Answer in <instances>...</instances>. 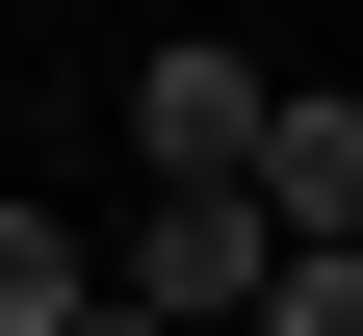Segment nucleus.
Segmentation results:
<instances>
[{"label":"nucleus","mask_w":363,"mask_h":336,"mask_svg":"<svg viewBox=\"0 0 363 336\" xmlns=\"http://www.w3.org/2000/svg\"><path fill=\"white\" fill-rule=\"evenodd\" d=\"M259 233H286V259H363V104H259Z\"/></svg>","instance_id":"obj_3"},{"label":"nucleus","mask_w":363,"mask_h":336,"mask_svg":"<svg viewBox=\"0 0 363 336\" xmlns=\"http://www.w3.org/2000/svg\"><path fill=\"white\" fill-rule=\"evenodd\" d=\"M78 336H156V311H130V284H104V311H78Z\"/></svg>","instance_id":"obj_6"},{"label":"nucleus","mask_w":363,"mask_h":336,"mask_svg":"<svg viewBox=\"0 0 363 336\" xmlns=\"http://www.w3.org/2000/svg\"><path fill=\"white\" fill-rule=\"evenodd\" d=\"M259 104H286L259 52H130V156H156V207H259Z\"/></svg>","instance_id":"obj_1"},{"label":"nucleus","mask_w":363,"mask_h":336,"mask_svg":"<svg viewBox=\"0 0 363 336\" xmlns=\"http://www.w3.org/2000/svg\"><path fill=\"white\" fill-rule=\"evenodd\" d=\"M259 336H363V259H286V284H259Z\"/></svg>","instance_id":"obj_5"},{"label":"nucleus","mask_w":363,"mask_h":336,"mask_svg":"<svg viewBox=\"0 0 363 336\" xmlns=\"http://www.w3.org/2000/svg\"><path fill=\"white\" fill-rule=\"evenodd\" d=\"M78 311H104V259H78L52 181H26V207H0V336H78Z\"/></svg>","instance_id":"obj_4"},{"label":"nucleus","mask_w":363,"mask_h":336,"mask_svg":"<svg viewBox=\"0 0 363 336\" xmlns=\"http://www.w3.org/2000/svg\"><path fill=\"white\" fill-rule=\"evenodd\" d=\"M0 78H26V52H0Z\"/></svg>","instance_id":"obj_7"},{"label":"nucleus","mask_w":363,"mask_h":336,"mask_svg":"<svg viewBox=\"0 0 363 336\" xmlns=\"http://www.w3.org/2000/svg\"><path fill=\"white\" fill-rule=\"evenodd\" d=\"M130 311H156V336H259V284H286V233H259V207H130Z\"/></svg>","instance_id":"obj_2"}]
</instances>
